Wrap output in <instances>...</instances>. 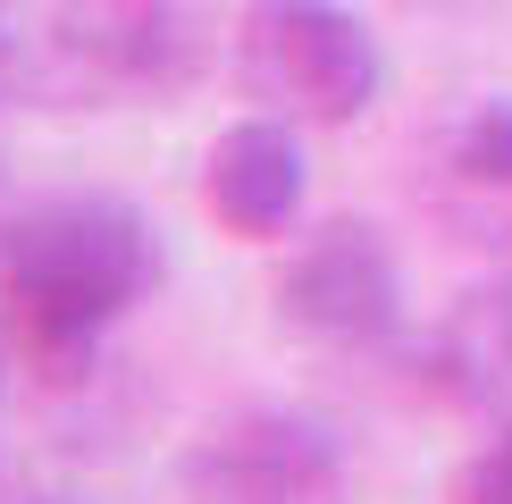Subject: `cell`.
Returning a JSON list of instances; mask_svg holds the SVG:
<instances>
[{"mask_svg": "<svg viewBox=\"0 0 512 504\" xmlns=\"http://www.w3.org/2000/svg\"><path fill=\"white\" fill-rule=\"evenodd\" d=\"M429 168H437L429 202H437L471 244L512 236V93L462 101V110L437 126Z\"/></svg>", "mask_w": 512, "mask_h": 504, "instance_id": "cell-7", "label": "cell"}, {"mask_svg": "<svg viewBox=\"0 0 512 504\" xmlns=\"http://www.w3.org/2000/svg\"><path fill=\"white\" fill-rule=\"evenodd\" d=\"M277 320L311 345H387L403 328V269L370 219H328L294 244L277 278Z\"/></svg>", "mask_w": 512, "mask_h": 504, "instance_id": "cell-5", "label": "cell"}, {"mask_svg": "<svg viewBox=\"0 0 512 504\" xmlns=\"http://www.w3.org/2000/svg\"><path fill=\"white\" fill-rule=\"evenodd\" d=\"M9 93L34 110H118L185 76L177 0H0Z\"/></svg>", "mask_w": 512, "mask_h": 504, "instance_id": "cell-2", "label": "cell"}, {"mask_svg": "<svg viewBox=\"0 0 512 504\" xmlns=\"http://www.w3.org/2000/svg\"><path fill=\"white\" fill-rule=\"evenodd\" d=\"M303 194H311V160H303L294 118H277V110L236 118L219 143H210V160H202L210 219H219L227 236H244V244L286 236V227L303 219Z\"/></svg>", "mask_w": 512, "mask_h": 504, "instance_id": "cell-6", "label": "cell"}, {"mask_svg": "<svg viewBox=\"0 0 512 504\" xmlns=\"http://www.w3.org/2000/svg\"><path fill=\"white\" fill-rule=\"evenodd\" d=\"M462 504H512V420L487 437V454L471 462V479H462Z\"/></svg>", "mask_w": 512, "mask_h": 504, "instance_id": "cell-8", "label": "cell"}, {"mask_svg": "<svg viewBox=\"0 0 512 504\" xmlns=\"http://www.w3.org/2000/svg\"><path fill=\"white\" fill-rule=\"evenodd\" d=\"M168 504H345V446L294 404L227 412L168 471Z\"/></svg>", "mask_w": 512, "mask_h": 504, "instance_id": "cell-4", "label": "cell"}, {"mask_svg": "<svg viewBox=\"0 0 512 504\" xmlns=\"http://www.w3.org/2000/svg\"><path fill=\"white\" fill-rule=\"evenodd\" d=\"M9 504H76V496H59V488H26V496H9Z\"/></svg>", "mask_w": 512, "mask_h": 504, "instance_id": "cell-10", "label": "cell"}, {"mask_svg": "<svg viewBox=\"0 0 512 504\" xmlns=\"http://www.w3.org/2000/svg\"><path fill=\"white\" fill-rule=\"evenodd\" d=\"M9 101H17V93H9V59H0V110H9Z\"/></svg>", "mask_w": 512, "mask_h": 504, "instance_id": "cell-11", "label": "cell"}, {"mask_svg": "<svg viewBox=\"0 0 512 504\" xmlns=\"http://www.w3.org/2000/svg\"><path fill=\"white\" fill-rule=\"evenodd\" d=\"M9 370H17V336H9V320H0V395H9Z\"/></svg>", "mask_w": 512, "mask_h": 504, "instance_id": "cell-9", "label": "cell"}, {"mask_svg": "<svg viewBox=\"0 0 512 504\" xmlns=\"http://www.w3.org/2000/svg\"><path fill=\"white\" fill-rule=\"evenodd\" d=\"M160 286V236L118 194H59L34 202L0 236V320L17 336V362L34 378L93 370L110 336L143 294Z\"/></svg>", "mask_w": 512, "mask_h": 504, "instance_id": "cell-1", "label": "cell"}, {"mask_svg": "<svg viewBox=\"0 0 512 504\" xmlns=\"http://www.w3.org/2000/svg\"><path fill=\"white\" fill-rule=\"evenodd\" d=\"M236 84L277 118L353 126L387 93V51L345 0H252L236 17Z\"/></svg>", "mask_w": 512, "mask_h": 504, "instance_id": "cell-3", "label": "cell"}]
</instances>
